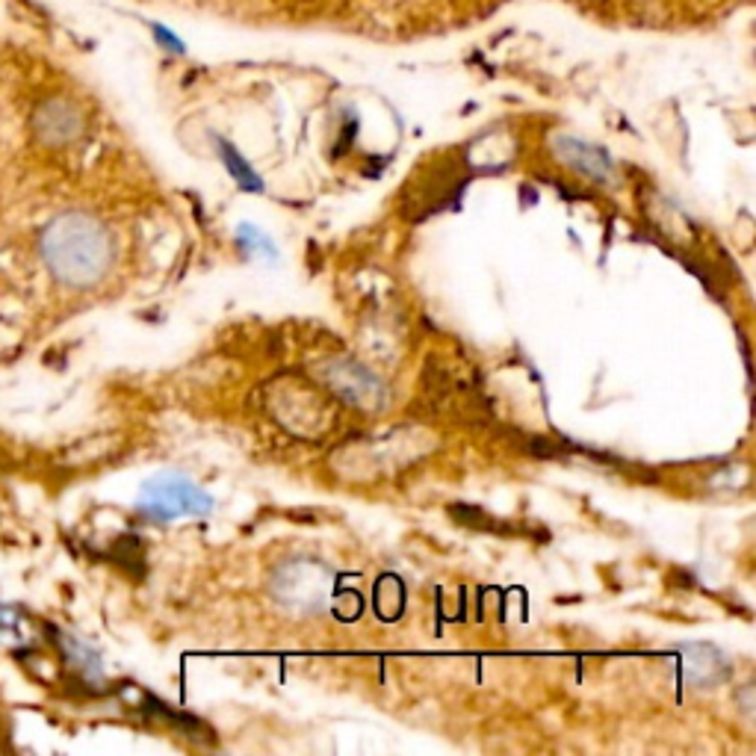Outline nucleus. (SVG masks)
I'll use <instances>...</instances> for the list:
<instances>
[{
  "instance_id": "nucleus-1",
  "label": "nucleus",
  "mask_w": 756,
  "mask_h": 756,
  "mask_svg": "<svg viewBox=\"0 0 756 756\" xmlns=\"http://www.w3.org/2000/svg\"><path fill=\"white\" fill-rule=\"evenodd\" d=\"M39 249L50 275L78 290L95 287L116 261V243L107 225L80 210L57 216L42 231Z\"/></svg>"
},
{
  "instance_id": "nucleus-2",
  "label": "nucleus",
  "mask_w": 756,
  "mask_h": 756,
  "mask_svg": "<svg viewBox=\"0 0 756 756\" xmlns=\"http://www.w3.org/2000/svg\"><path fill=\"white\" fill-rule=\"evenodd\" d=\"M270 592L293 615L317 618L334 603V571L317 559L296 555L275 568Z\"/></svg>"
},
{
  "instance_id": "nucleus-3",
  "label": "nucleus",
  "mask_w": 756,
  "mask_h": 756,
  "mask_svg": "<svg viewBox=\"0 0 756 756\" xmlns=\"http://www.w3.org/2000/svg\"><path fill=\"white\" fill-rule=\"evenodd\" d=\"M139 512L157 520L169 524L175 517H204L214 512V496L207 494L202 485L184 473H160L148 479L139 491Z\"/></svg>"
},
{
  "instance_id": "nucleus-4",
  "label": "nucleus",
  "mask_w": 756,
  "mask_h": 756,
  "mask_svg": "<svg viewBox=\"0 0 756 756\" xmlns=\"http://www.w3.org/2000/svg\"><path fill=\"white\" fill-rule=\"evenodd\" d=\"M329 388L337 399H343L346 405H355L360 411H381L388 402V388L385 381L367 369L358 360H334L329 367Z\"/></svg>"
},
{
  "instance_id": "nucleus-5",
  "label": "nucleus",
  "mask_w": 756,
  "mask_h": 756,
  "mask_svg": "<svg viewBox=\"0 0 756 756\" xmlns=\"http://www.w3.org/2000/svg\"><path fill=\"white\" fill-rule=\"evenodd\" d=\"M550 148H553L559 163H564L573 172H580L582 177H588L594 184H615L618 181V165H615V160H611L606 148L585 142V139L571 134H555Z\"/></svg>"
},
{
  "instance_id": "nucleus-6",
  "label": "nucleus",
  "mask_w": 756,
  "mask_h": 756,
  "mask_svg": "<svg viewBox=\"0 0 756 756\" xmlns=\"http://www.w3.org/2000/svg\"><path fill=\"white\" fill-rule=\"evenodd\" d=\"M33 127H36L42 142L66 146L80 134V116L78 110L66 101H48V104H42L36 118H33Z\"/></svg>"
},
{
  "instance_id": "nucleus-7",
  "label": "nucleus",
  "mask_w": 756,
  "mask_h": 756,
  "mask_svg": "<svg viewBox=\"0 0 756 756\" xmlns=\"http://www.w3.org/2000/svg\"><path fill=\"white\" fill-rule=\"evenodd\" d=\"M686 679H691L698 689H707V686H718L721 679L728 677V662L718 653L715 648H707V644H691L686 648Z\"/></svg>"
},
{
  "instance_id": "nucleus-8",
  "label": "nucleus",
  "mask_w": 756,
  "mask_h": 756,
  "mask_svg": "<svg viewBox=\"0 0 756 756\" xmlns=\"http://www.w3.org/2000/svg\"><path fill=\"white\" fill-rule=\"evenodd\" d=\"M216 148H219V157H222V163L228 165V172H231V177L237 181V186H243L245 193H263V177L254 172L252 165L245 163L243 154H240L228 139L216 136Z\"/></svg>"
},
{
  "instance_id": "nucleus-9",
  "label": "nucleus",
  "mask_w": 756,
  "mask_h": 756,
  "mask_svg": "<svg viewBox=\"0 0 756 756\" xmlns=\"http://www.w3.org/2000/svg\"><path fill=\"white\" fill-rule=\"evenodd\" d=\"M237 245H240L245 254H263V257H270V261L278 257V245L272 243L270 233L261 231L257 225H240V228H237Z\"/></svg>"
},
{
  "instance_id": "nucleus-10",
  "label": "nucleus",
  "mask_w": 756,
  "mask_h": 756,
  "mask_svg": "<svg viewBox=\"0 0 756 756\" xmlns=\"http://www.w3.org/2000/svg\"><path fill=\"white\" fill-rule=\"evenodd\" d=\"M154 33H157V42L163 45V48H169L172 54H184V42L181 39H175V33L172 30H165V27H160V24H154Z\"/></svg>"
}]
</instances>
